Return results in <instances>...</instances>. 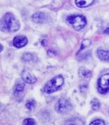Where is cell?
<instances>
[{
	"mask_svg": "<svg viewBox=\"0 0 109 125\" xmlns=\"http://www.w3.org/2000/svg\"><path fill=\"white\" fill-rule=\"evenodd\" d=\"M20 22L16 16L11 13H6L1 21V29L2 31L13 32L19 30Z\"/></svg>",
	"mask_w": 109,
	"mask_h": 125,
	"instance_id": "1",
	"label": "cell"
},
{
	"mask_svg": "<svg viewBox=\"0 0 109 125\" xmlns=\"http://www.w3.org/2000/svg\"><path fill=\"white\" fill-rule=\"evenodd\" d=\"M33 59V55L30 53H25L23 56V60L25 61H29Z\"/></svg>",
	"mask_w": 109,
	"mask_h": 125,
	"instance_id": "17",
	"label": "cell"
},
{
	"mask_svg": "<svg viewBox=\"0 0 109 125\" xmlns=\"http://www.w3.org/2000/svg\"><path fill=\"white\" fill-rule=\"evenodd\" d=\"M35 105H36V103L34 100H30L26 103V107L27 109H29V110H33L34 108Z\"/></svg>",
	"mask_w": 109,
	"mask_h": 125,
	"instance_id": "16",
	"label": "cell"
},
{
	"mask_svg": "<svg viewBox=\"0 0 109 125\" xmlns=\"http://www.w3.org/2000/svg\"><path fill=\"white\" fill-rule=\"evenodd\" d=\"M91 105H92V108L94 110H97L99 108H100V102L98 101L97 98H94L92 99L91 101Z\"/></svg>",
	"mask_w": 109,
	"mask_h": 125,
	"instance_id": "14",
	"label": "cell"
},
{
	"mask_svg": "<svg viewBox=\"0 0 109 125\" xmlns=\"http://www.w3.org/2000/svg\"><path fill=\"white\" fill-rule=\"evenodd\" d=\"M27 38L24 36V35H17L16 37H14L13 40V46L16 48H22L23 46L27 45Z\"/></svg>",
	"mask_w": 109,
	"mask_h": 125,
	"instance_id": "6",
	"label": "cell"
},
{
	"mask_svg": "<svg viewBox=\"0 0 109 125\" xmlns=\"http://www.w3.org/2000/svg\"><path fill=\"white\" fill-rule=\"evenodd\" d=\"M24 89H25V84H23V83L17 84L16 86V88H15V90H14V94L15 95H18L19 94L23 92Z\"/></svg>",
	"mask_w": 109,
	"mask_h": 125,
	"instance_id": "13",
	"label": "cell"
},
{
	"mask_svg": "<svg viewBox=\"0 0 109 125\" xmlns=\"http://www.w3.org/2000/svg\"><path fill=\"white\" fill-rule=\"evenodd\" d=\"M90 125H105V123L101 119H96V120L92 122L90 124Z\"/></svg>",
	"mask_w": 109,
	"mask_h": 125,
	"instance_id": "19",
	"label": "cell"
},
{
	"mask_svg": "<svg viewBox=\"0 0 109 125\" xmlns=\"http://www.w3.org/2000/svg\"><path fill=\"white\" fill-rule=\"evenodd\" d=\"M78 74L81 78L87 79L90 78L92 75V73L90 70H88L85 67H81L78 70Z\"/></svg>",
	"mask_w": 109,
	"mask_h": 125,
	"instance_id": "10",
	"label": "cell"
},
{
	"mask_svg": "<svg viewBox=\"0 0 109 125\" xmlns=\"http://www.w3.org/2000/svg\"><path fill=\"white\" fill-rule=\"evenodd\" d=\"M32 19L35 23H43L46 21L47 17H46V14L42 12H36L32 15Z\"/></svg>",
	"mask_w": 109,
	"mask_h": 125,
	"instance_id": "8",
	"label": "cell"
},
{
	"mask_svg": "<svg viewBox=\"0 0 109 125\" xmlns=\"http://www.w3.org/2000/svg\"><path fill=\"white\" fill-rule=\"evenodd\" d=\"M23 125H36L34 119L32 118H27L25 119L23 122Z\"/></svg>",
	"mask_w": 109,
	"mask_h": 125,
	"instance_id": "18",
	"label": "cell"
},
{
	"mask_svg": "<svg viewBox=\"0 0 109 125\" xmlns=\"http://www.w3.org/2000/svg\"><path fill=\"white\" fill-rule=\"evenodd\" d=\"M65 125H85L84 122L79 118H71L66 121Z\"/></svg>",
	"mask_w": 109,
	"mask_h": 125,
	"instance_id": "12",
	"label": "cell"
},
{
	"mask_svg": "<svg viewBox=\"0 0 109 125\" xmlns=\"http://www.w3.org/2000/svg\"><path fill=\"white\" fill-rule=\"evenodd\" d=\"M55 109L59 113H65L69 112L72 109V105L68 100L62 98L57 102Z\"/></svg>",
	"mask_w": 109,
	"mask_h": 125,
	"instance_id": "4",
	"label": "cell"
},
{
	"mask_svg": "<svg viewBox=\"0 0 109 125\" xmlns=\"http://www.w3.org/2000/svg\"><path fill=\"white\" fill-rule=\"evenodd\" d=\"M64 78L62 75H58L55 77L52 78L49 82L46 83L44 87L43 91L46 94H52L55 91H58V89L63 85Z\"/></svg>",
	"mask_w": 109,
	"mask_h": 125,
	"instance_id": "2",
	"label": "cell"
},
{
	"mask_svg": "<svg viewBox=\"0 0 109 125\" xmlns=\"http://www.w3.org/2000/svg\"><path fill=\"white\" fill-rule=\"evenodd\" d=\"M67 23L71 25L74 30L79 31L85 27L87 24L86 18L83 15H72L67 17Z\"/></svg>",
	"mask_w": 109,
	"mask_h": 125,
	"instance_id": "3",
	"label": "cell"
},
{
	"mask_svg": "<svg viewBox=\"0 0 109 125\" xmlns=\"http://www.w3.org/2000/svg\"><path fill=\"white\" fill-rule=\"evenodd\" d=\"M91 44V41L90 40H87V39H85V40H83L82 41V43H81V46H80V51H82L83 49H85L87 47H89Z\"/></svg>",
	"mask_w": 109,
	"mask_h": 125,
	"instance_id": "15",
	"label": "cell"
},
{
	"mask_svg": "<svg viewBox=\"0 0 109 125\" xmlns=\"http://www.w3.org/2000/svg\"><path fill=\"white\" fill-rule=\"evenodd\" d=\"M109 91V73L103 74L98 80V91L106 94Z\"/></svg>",
	"mask_w": 109,
	"mask_h": 125,
	"instance_id": "5",
	"label": "cell"
},
{
	"mask_svg": "<svg viewBox=\"0 0 109 125\" xmlns=\"http://www.w3.org/2000/svg\"><path fill=\"white\" fill-rule=\"evenodd\" d=\"M75 2L77 6L80 8H85V7L91 6L94 2V1L93 0H75Z\"/></svg>",
	"mask_w": 109,
	"mask_h": 125,
	"instance_id": "11",
	"label": "cell"
},
{
	"mask_svg": "<svg viewBox=\"0 0 109 125\" xmlns=\"http://www.w3.org/2000/svg\"><path fill=\"white\" fill-rule=\"evenodd\" d=\"M2 49H3V46L1 45V51H2Z\"/></svg>",
	"mask_w": 109,
	"mask_h": 125,
	"instance_id": "21",
	"label": "cell"
},
{
	"mask_svg": "<svg viewBox=\"0 0 109 125\" xmlns=\"http://www.w3.org/2000/svg\"><path fill=\"white\" fill-rule=\"evenodd\" d=\"M97 53L98 58L101 61H105V62L109 61V51L101 50V49H98Z\"/></svg>",
	"mask_w": 109,
	"mask_h": 125,
	"instance_id": "9",
	"label": "cell"
},
{
	"mask_svg": "<svg viewBox=\"0 0 109 125\" xmlns=\"http://www.w3.org/2000/svg\"><path fill=\"white\" fill-rule=\"evenodd\" d=\"M104 34H109V28H106L104 30Z\"/></svg>",
	"mask_w": 109,
	"mask_h": 125,
	"instance_id": "20",
	"label": "cell"
},
{
	"mask_svg": "<svg viewBox=\"0 0 109 125\" xmlns=\"http://www.w3.org/2000/svg\"><path fill=\"white\" fill-rule=\"evenodd\" d=\"M22 78L23 80L28 83V84H34L36 82V77H35L34 74H32V73H30L29 71L27 70H24L22 73Z\"/></svg>",
	"mask_w": 109,
	"mask_h": 125,
	"instance_id": "7",
	"label": "cell"
}]
</instances>
